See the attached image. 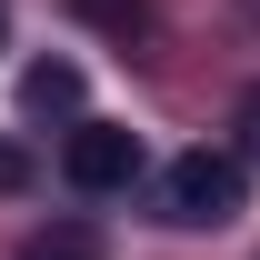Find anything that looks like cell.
I'll return each instance as SVG.
<instances>
[{
	"label": "cell",
	"instance_id": "obj_1",
	"mask_svg": "<svg viewBox=\"0 0 260 260\" xmlns=\"http://www.w3.org/2000/svg\"><path fill=\"white\" fill-rule=\"evenodd\" d=\"M160 200H170V220L220 230V220H240L250 170H240V150H180V160H170V180H160Z\"/></svg>",
	"mask_w": 260,
	"mask_h": 260
},
{
	"label": "cell",
	"instance_id": "obj_2",
	"mask_svg": "<svg viewBox=\"0 0 260 260\" xmlns=\"http://www.w3.org/2000/svg\"><path fill=\"white\" fill-rule=\"evenodd\" d=\"M60 170L80 180V190H130V180H140V130L80 120V130H70V150H60Z\"/></svg>",
	"mask_w": 260,
	"mask_h": 260
},
{
	"label": "cell",
	"instance_id": "obj_3",
	"mask_svg": "<svg viewBox=\"0 0 260 260\" xmlns=\"http://www.w3.org/2000/svg\"><path fill=\"white\" fill-rule=\"evenodd\" d=\"M80 90H90V80H80V60H40L30 80H20V110H30V120H70V110H80Z\"/></svg>",
	"mask_w": 260,
	"mask_h": 260
},
{
	"label": "cell",
	"instance_id": "obj_4",
	"mask_svg": "<svg viewBox=\"0 0 260 260\" xmlns=\"http://www.w3.org/2000/svg\"><path fill=\"white\" fill-rule=\"evenodd\" d=\"M20 260H100V240H90L80 220H70V230H40V240H30Z\"/></svg>",
	"mask_w": 260,
	"mask_h": 260
},
{
	"label": "cell",
	"instance_id": "obj_5",
	"mask_svg": "<svg viewBox=\"0 0 260 260\" xmlns=\"http://www.w3.org/2000/svg\"><path fill=\"white\" fill-rule=\"evenodd\" d=\"M240 160H260V80L240 90Z\"/></svg>",
	"mask_w": 260,
	"mask_h": 260
},
{
	"label": "cell",
	"instance_id": "obj_6",
	"mask_svg": "<svg viewBox=\"0 0 260 260\" xmlns=\"http://www.w3.org/2000/svg\"><path fill=\"white\" fill-rule=\"evenodd\" d=\"M20 180H30V160H20V150L0 140V190H20Z\"/></svg>",
	"mask_w": 260,
	"mask_h": 260
},
{
	"label": "cell",
	"instance_id": "obj_7",
	"mask_svg": "<svg viewBox=\"0 0 260 260\" xmlns=\"http://www.w3.org/2000/svg\"><path fill=\"white\" fill-rule=\"evenodd\" d=\"M0 40H10V10H0Z\"/></svg>",
	"mask_w": 260,
	"mask_h": 260
}]
</instances>
